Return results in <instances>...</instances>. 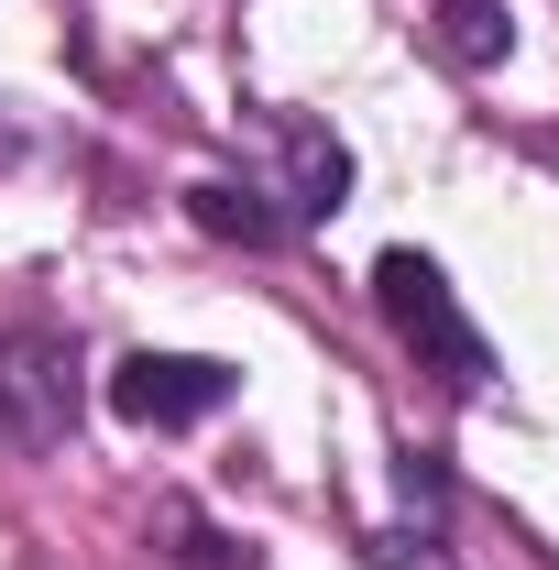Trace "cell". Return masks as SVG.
Returning a JSON list of instances; mask_svg holds the SVG:
<instances>
[{"label": "cell", "mask_w": 559, "mask_h": 570, "mask_svg": "<svg viewBox=\"0 0 559 570\" xmlns=\"http://www.w3.org/2000/svg\"><path fill=\"white\" fill-rule=\"evenodd\" d=\"M373 296H384L395 341H406V352H418L428 373H439V384H461V395H472V384L493 373L483 330L461 318V296H450V275H439L428 253H384V264H373Z\"/></svg>", "instance_id": "1"}, {"label": "cell", "mask_w": 559, "mask_h": 570, "mask_svg": "<svg viewBox=\"0 0 559 570\" xmlns=\"http://www.w3.org/2000/svg\"><path fill=\"white\" fill-rule=\"evenodd\" d=\"M0 439H22V450H67L77 439V352L67 341H45V330L0 341Z\"/></svg>", "instance_id": "2"}, {"label": "cell", "mask_w": 559, "mask_h": 570, "mask_svg": "<svg viewBox=\"0 0 559 570\" xmlns=\"http://www.w3.org/2000/svg\"><path fill=\"white\" fill-rule=\"evenodd\" d=\"M231 406V362H198V352H133L110 373V417L133 428H198Z\"/></svg>", "instance_id": "3"}, {"label": "cell", "mask_w": 559, "mask_h": 570, "mask_svg": "<svg viewBox=\"0 0 559 570\" xmlns=\"http://www.w3.org/2000/svg\"><path fill=\"white\" fill-rule=\"evenodd\" d=\"M285 165H296V198H285L296 219H330V209H341V187H351V154H341L330 132L285 121Z\"/></svg>", "instance_id": "4"}, {"label": "cell", "mask_w": 559, "mask_h": 570, "mask_svg": "<svg viewBox=\"0 0 559 570\" xmlns=\"http://www.w3.org/2000/svg\"><path fill=\"white\" fill-rule=\"evenodd\" d=\"M187 219H198V230H219V242H242V253H264V242H285V219L264 209V198H253V187H187Z\"/></svg>", "instance_id": "5"}, {"label": "cell", "mask_w": 559, "mask_h": 570, "mask_svg": "<svg viewBox=\"0 0 559 570\" xmlns=\"http://www.w3.org/2000/svg\"><path fill=\"white\" fill-rule=\"evenodd\" d=\"M428 45H439L450 67H504V0H439Z\"/></svg>", "instance_id": "6"}, {"label": "cell", "mask_w": 559, "mask_h": 570, "mask_svg": "<svg viewBox=\"0 0 559 570\" xmlns=\"http://www.w3.org/2000/svg\"><path fill=\"white\" fill-rule=\"evenodd\" d=\"M373 570H450V549L418 538V527H395V538H373Z\"/></svg>", "instance_id": "7"}]
</instances>
